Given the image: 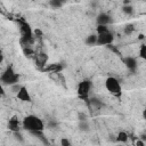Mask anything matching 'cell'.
<instances>
[{
	"mask_svg": "<svg viewBox=\"0 0 146 146\" xmlns=\"http://www.w3.org/2000/svg\"><path fill=\"white\" fill-rule=\"evenodd\" d=\"M97 35V41H96V46H110L113 43L114 41V34L111 30L104 32V33H100V34H96Z\"/></svg>",
	"mask_w": 146,
	"mask_h": 146,
	"instance_id": "cell-5",
	"label": "cell"
},
{
	"mask_svg": "<svg viewBox=\"0 0 146 146\" xmlns=\"http://www.w3.org/2000/svg\"><path fill=\"white\" fill-rule=\"evenodd\" d=\"M122 11H123L125 15L130 16V15L133 14L135 9H133V7H132L131 5H124V6H122Z\"/></svg>",
	"mask_w": 146,
	"mask_h": 146,
	"instance_id": "cell-17",
	"label": "cell"
},
{
	"mask_svg": "<svg viewBox=\"0 0 146 146\" xmlns=\"http://www.w3.org/2000/svg\"><path fill=\"white\" fill-rule=\"evenodd\" d=\"M78 128H79V130L82 131V132H88V131H90V124H89L88 120H87V121H79Z\"/></svg>",
	"mask_w": 146,
	"mask_h": 146,
	"instance_id": "cell-15",
	"label": "cell"
},
{
	"mask_svg": "<svg viewBox=\"0 0 146 146\" xmlns=\"http://www.w3.org/2000/svg\"><path fill=\"white\" fill-rule=\"evenodd\" d=\"M19 74L14 70V66L13 65H8L3 72L0 74V83L5 87H13L15 84H18L19 83Z\"/></svg>",
	"mask_w": 146,
	"mask_h": 146,
	"instance_id": "cell-2",
	"label": "cell"
},
{
	"mask_svg": "<svg viewBox=\"0 0 146 146\" xmlns=\"http://www.w3.org/2000/svg\"><path fill=\"white\" fill-rule=\"evenodd\" d=\"M44 128H46L44 122L38 115L29 114V115L24 116L22 120V129L30 132V133L36 135V133L43 132Z\"/></svg>",
	"mask_w": 146,
	"mask_h": 146,
	"instance_id": "cell-1",
	"label": "cell"
},
{
	"mask_svg": "<svg viewBox=\"0 0 146 146\" xmlns=\"http://www.w3.org/2000/svg\"><path fill=\"white\" fill-rule=\"evenodd\" d=\"M123 32H124L125 35L132 34V33L135 32V26H133V24H127V25L123 27Z\"/></svg>",
	"mask_w": 146,
	"mask_h": 146,
	"instance_id": "cell-18",
	"label": "cell"
},
{
	"mask_svg": "<svg viewBox=\"0 0 146 146\" xmlns=\"http://www.w3.org/2000/svg\"><path fill=\"white\" fill-rule=\"evenodd\" d=\"M128 139H129V135L125 131H123V130L119 131L117 135H116V137H115V141L116 143H120V144H125L128 141Z\"/></svg>",
	"mask_w": 146,
	"mask_h": 146,
	"instance_id": "cell-13",
	"label": "cell"
},
{
	"mask_svg": "<svg viewBox=\"0 0 146 146\" xmlns=\"http://www.w3.org/2000/svg\"><path fill=\"white\" fill-rule=\"evenodd\" d=\"M88 103L94 107V108H96V110H100V108H103L104 106H105V104L103 103V100L100 99V98H98V97H89V99H88Z\"/></svg>",
	"mask_w": 146,
	"mask_h": 146,
	"instance_id": "cell-12",
	"label": "cell"
},
{
	"mask_svg": "<svg viewBox=\"0 0 146 146\" xmlns=\"http://www.w3.org/2000/svg\"><path fill=\"white\" fill-rule=\"evenodd\" d=\"M138 55H139V58H141V59H146V44L143 42L141 44H140V47H139V52H138Z\"/></svg>",
	"mask_w": 146,
	"mask_h": 146,
	"instance_id": "cell-19",
	"label": "cell"
},
{
	"mask_svg": "<svg viewBox=\"0 0 146 146\" xmlns=\"http://www.w3.org/2000/svg\"><path fill=\"white\" fill-rule=\"evenodd\" d=\"M57 125H58V124H57V122H56V121H49V122H48V124H47V127H48L49 129H55Z\"/></svg>",
	"mask_w": 146,
	"mask_h": 146,
	"instance_id": "cell-25",
	"label": "cell"
},
{
	"mask_svg": "<svg viewBox=\"0 0 146 146\" xmlns=\"http://www.w3.org/2000/svg\"><path fill=\"white\" fill-rule=\"evenodd\" d=\"M7 129L11 131L13 133L19 132L22 130V121H19L17 115H13L8 121H7Z\"/></svg>",
	"mask_w": 146,
	"mask_h": 146,
	"instance_id": "cell-7",
	"label": "cell"
},
{
	"mask_svg": "<svg viewBox=\"0 0 146 146\" xmlns=\"http://www.w3.org/2000/svg\"><path fill=\"white\" fill-rule=\"evenodd\" d=\"M123 64L125 65V67L128 70H130L131 72H135L137 70V66H138V62L135 57L132 56H127L123 58Z\"/></svg>",
	"mask_w": 146,
	"mask_h": 146,
	"instance_id": "cell-11",
	"label": "cell"
},
{
	"mask_svg": "<svg viewBox=\"0 0 146 146\" xmlns=\"http://www.w3.org/2000/svg\"><path fill=\"white\" fill-rule=\"evenodd\" d=\"M59 144H60V146H72L71 140H70L68 138H66V137H63V138L60 139Z\"/></svg>",
	"mask_w": 146,
	"mask_h": 146,
	"instance_id": "cell-21",
	"label": "cell"
},
{
	"mask_svg": "<svg viewBox=\"0 0 146 146\" xmlns=\"http://www.w3.org/2000/svg\"><path fill=\"white\" fill-rule=\"evenodd\" d=\"M65 65L63 63H51L44 68H42L43 72H49V73H60L64 70Z\"/></svg>",
	"mask_w": 146,
	"mask_h": 146,
	"instance_id": "cell-10",
	"label": "cell"
},
{
	"mask_svg": "<svg viewBox=\"0 0 146 146\" xmlns=\"http://www.w3.org/2000/svg\"><path fill=\"white\" fill-rule=\"evenodd\" d=\"M29 146H34V145H29Z\"/></svg>",
	"mask_w": 146,
	"mask_h": 146,
	"instance_id": "cell-31",
	"label": "cell"
},
{
	"mask_svg": "<svg viewBox=\"0 0 146 146\" xmlns=\"http://www.w3.org/2000/svg\"><path fill=\"white\" fill-rule=\"evenodd\" d=\"M16 98L22 102V103H31L32 102V96L27 89L26 86H21V88L18 89V91L16 92Z\"/></svg>",
	"mask_w": 146,
	"mask_h": 146,
	"instance_id": "cell-6",
	"label": "cell"
},
{
	"mask_svg": "<svg viewBox=\"0 0 146 146\" xmlns=\"http://www.w3.org/2000/svg\"><path fill=\"white\" fill-rule=\"evenodd\" d=\"M23 52L26 57H32L34 55V51L32 50V48H23Z\"/></svg>",
	"mask_w": 146,
	"mask_h": 146,
	"instance_id": "cell-22",
	"label": "cell"
},
{
	"mask_svg": "<svg viewBox=\"0 0 146 146\" xmlns=\"http://www.w3.org/2000/svg\"><path fill=\"white\" fill-rule=\"evenodd\" d=\"M3 60H5V55H3V52L0 50V65L3 63Z\"/></svg>",
	"mask_w": 146,
	"mask_h": 146,
	"instance_id": "cell-28",
	"label": "cell"
},
{
	"mask_svg": "<svg viewBox=\"0 0 146 146\" xmlns=\"http://www.w3.org/2000/svg\"><path fill=\"white\" fill-rule=\"evenodd\" d=\"M14 137H15V139H16L17 141H19V143H23V141H24V137H23V135L21 133V131H19V132H15V133H14Z\"/></svg>",
	"mask_w": 146,
	"mask_h": 146,
	"instance_id": "cell-23",
	"label": "cell"
},
{
	"mask_svg": "<svg viewBox=\"0 0 146 146\" xmlns=\"http://www.w3.org/2000/svg\"><path fill=\"white\" fill-rule=\"evenodd\" d=\"M105 88L106 90L114 97L121 98L122 96V86L120 81L115 76H108L105 80Z\"/></svg>",
	"mask_w": 146,
	"mask_h": 146,
	"instance_id": "cell-3",
	"label": "cell"
},
{
	"mask_svg": "<svg viewBox=\"0 0 146 146\" xmlns=\"http://www.w3.org/2000/svg\"><path fill=\"white\" fill-rule=\"evenodd\" d=\"M78 119H79V121H87L88 120V117H87V115L84 114V113H78Z\"/></svg>",
	"mask_w": 146,
	"mask_h": 146,
	"instance_id": "cell-24",
	"label": "cell"
},
{
	"mask_svg": "<svg viewBox=\"0 0 146 146\" xmlns=\"http://www.w3.org/2000/svg\"><path fill=\"white\" fill-rule=\"evenodd\" d=\"M145 39V35H144V33H140L139 35H138V40H140V41H143Z\"/></svg>",
	"mask_w": 146,
	"mask_h": 146,
	"instance_id": "cell-29",
	"label": "cell"
},
{
	"mask_svg": "<svg viewBox=\"0 0 146 146\" xmlns=\"http://www.w3.org/2000/svg\"><path fill=\"white\" fill-rule=\"evenodd\" d=\"M48 3H49V6H50L52 9L62 8V7H63V5H64V2H63V1H60V0H50Z\"/></svg>",
	"mask_w": 146,
	"mask_h": 146,
	"instance_id": "cell-16",
	"label": "cell"
},
{
	"mask_svg": "<svg viewBox=\"0 0 146 146\" xmlns=\"http://www.w3.org/2000/svg\"><path fill=\"white\" fill-rule=\"evenodd\" d=\"M112 22H113L112 16H111L110 14H107V13H104V11L99 13V14L97 15V17H96V23H97V25L108 26Z\"/></svg>",
	"mask_w": 146,
	"mask_h": 146,
	"instance_id": "cell-9",
	"label": "cell"
},
{
	"mask_svg": "<svg viewBox=\"0 0 146 146\" xmlns=\"http://www.w3.org/2000/svg\"><path fill=\"white\" fill-rule=\"evenodd\" d=\"M19 31H21L22 38H32L33 36L32 27L25 21H19Z\"/></svg>",
	"mask_w": 146,
	"mask_h": 146,
	"instance_id": "cell-8",
	"label": "cell"
},
{
	"mask_svg": "<svg viewBox=\"0 0 146 146\" xmlns=\"http://www.w3.org/2000/svg\"><path fill=\"white\" fill-rule=\"evenodd\" d=\"M96 41H97V35L94 34V33L87 35L86 39H84V43H86L87 46H89V47H94V46H96Z\"/></svg>",
	"mask_w": 146,
	"mask_h": 146,
	"instance_id": "cell-14",
	"label": "cell"
},
{
	"mask_svg": "<svg viewBox=\"0 0 146 146\" xmlns=\"http://www.w3.org/2000/svg\"><path fill=\"white\" fill-rule=\"evenodd\" d=\"M124 5H131V2L129 1V0H125V1H123V6Z\"/></svg>",
	"mask_w": 146,
	"mask_h": 146,
	"instance_id": "cell-30",
	"label": "cell"
},
{
	"mask_svg": "<svg viewBox=\"0 0 146 146\" xmlns=\"http://www.w3.org/2000/svg\"><path fill=\"white\" fill-rule=\"evenodd\" d=\"M92 88V82L89 79H84L81 82L78 83L76 87V95L81 100L88 102L89 97H90V91Z\"/></svg>",
	"mask_w": 146,
	"mask_h": 146,
	"instance_id": "cell-4",
	"label": "cell"
},
{
	"mask_svg": "<svg viewBox=\"0 0 146 146\" xmlns=\"http://www.w3.org/2000/svg\"><path fill=\"white\" fill-rule=\"evenodd\" d=\"M6 95V91H5V88H3V86L0 83V98L1 97H3Z\"/></svg>",
	"mask_w": 146,
	"mask_h": 146,
	"instance_id": "cell-27",
	"label": "cell"
},
{
	"mask_svg": "<svg viewBox=\"0 0 146 146\" xmlns=\"http://www.w3.org/2000/svg\"><path fill=\"white\" fill-rule=\"evenodd\" d=\"M136 146H146V144H145L144 140H141V139H137V141H136Z\"/></svg>",
	"mask_w": 146,
	"mask_h": 146,
	"instance_id": "cell-26",
	"label": "cell"
},
{
	"mask_svg": "<svg viewBox=\"0 0 146 146\" xmlns=\"http://www.w3.org/2000/svg\"><path fill=\"white\" fill-rule=\"evenodd\" d=\"M110 29H108V26H104V25H97V27H96V34H100V33H104V32H106V31H108Z\"/></svg>",
	"mask_w": 146,
	"mask_h": 146,
	"instance_id": "cell-20",
	"label": "cell"
}]
</instances>
